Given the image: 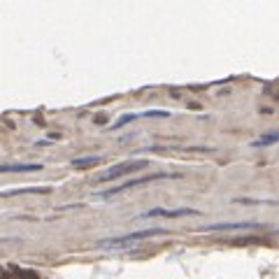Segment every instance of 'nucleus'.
<instances>
[{
	"label": "nucleus",
	"instance_id": "nucleus-2",
	"mask_svg": "<svg viewBox=\"0 0 279 279\" xmlns=\"http://www.w3.org/2000/svg\"><path fill=\"white\" fill-rule=\"evenodd\" d=\"M156 235H166L163 228H147V230H135V233L121 235V237H112V240L100 242L103 247H123V244H130L135 240H147V237H156Z\"/></svg>",
	"mask_w": 279,
	"mask_h": 279
},
{
	"label": "nucleus",
	"instance_id": "nucleus-6",
	"mask_svg": "<svg viewBox=\"0 0 279 279\" xmlns=\"http://www.w3.org/2000/svg\"><path fill=\"white\" fill-rule=\"evenodd\" d=\"M237 228H251V223H214V226H205L203 230H237Z\"/></svg>",
	"mask_w": 279,
	"mask_h": 279
},
{
	"label": "nucleus",
	"instance_id": "nucleus-1",
	"mask_svg": "<svg viewBox=\"0 0 279 279\" xmlns=\"http://www.w3.org/2000/svg\"><path fill=\"white\" fill-rule=\"evenodd\" d=\"M167 177H174V174H167V172H156V174H144V177H137V179H130V181H123L119 184L116 189H107V191H100L96 193L98 198H112L116 193H123V191L133 189V186H140V184H149V181H159V179H167Z\"/></svg>",
	"mask_w": 279,
	"mask_h": 279
},
{
	"label": "nucleus",
	"instance_id": "nucleus-4",
	"mask_svg": "<svg viewBox=\"0 0 279 279\" xmlns=\"http://www.w3.org/2000/svg\"><path fill=\"white\" fill-rule=\"evenodd\" d=\"M196 210H189V207H179V210H163V207H154L149 212H142L140 219H151V217H167V219H174V217H196Z\"/></svg>",
	"mask_w": 279,
	"mask_h": 279
},
{
	"label": "nucleus",
	"instance_id": "nucleus-3",
	"mask_svg": "<svg viewBox=\"0 0 279 279\" xmlns=\"http://www.w3.org/2000/svg\"><path fill=\"white\" fill-rule=\"evenodd\" d=\"M142 167H147V161H123V163H119V166H114L112 170H107L105 174H100L98 181L119 179V177H123V174H130V172H135V170H142Z\"/></svg>",
	"mask_w": 279,
	"mask_h": 279
},
{
	"label": "nucleus",
	"instance_id": "nucleus-5",
	"mask_svg": "<svg viewBox=\"0 0 279 279\" xmlns=\"http://www.w3.org/2000/svg\"><path fill=\"white\" fill-rule=\"evenodd\" d=\"M42 170L40 163H12V166H0V172H35Z\"/></svg>",
	"mask_w": 279,
	"mask_h": 279
},
{
	"label": "nucleus",
	"instance_id": "nucleus-8",
	"mask_svg": "<svg viewBox=\"0 0 279 279\" xmlns=\"http://www.w3.org/2000/svg\"><path fill=\"white\" fill-rule=\"evenodd\" d=\"M279 142V133H270V135H263L258 137V140H254V147H268V144H277Z\"/></svg>",
	"mask_w": 279,
	"mask_h": 279
},
{
	"label": "nucleus",
	"instance_id": "nucleus-9",
	"mask_svg": "<svg viewBox=\"0 0 279 279\" xmlns=\"http://www.w3.org/2000/svg\"><path fill=\"white\" fill-rule=\"evenodd\" d=\"M49 189H19V191H7L2 196H21V193H47Z\"/></svg>",
	"mask_w": 279,
	"mask_h": 279
},
{
	"label": "nucleus",
	"instance_id": "nucleus-10",
	"mask_svg": "<svg viewBox=\"0 0 279 279\" xmlns=\"http://www.w3.org/2000/svg\"><path fill=\"white\" fill-rule=\"evenodd\" d=\"M137 116H140V114H128V116H121V119L116 121V123H114V128H121V126H126V123H128V121L137 119Z\"/></svg>",
	"mask_w": 279,
	"mask_h": 279
},
{
	"label": "nucleus",
	"instance_id": "nucleus-7",
	"mask_svg": "<svg viewBox=\"0 0 279 279\" xmlns=\"http://www.w3.org/2000/svg\"><path fill=\"white\" fill-rule=\"evenodd\" d=\"M98 163H100V156H84V159L72 161L75 167H91V166H98Z\"/></svg>",
	"mask_w": 279,
	"mask_h": 279
}]
</instances>
